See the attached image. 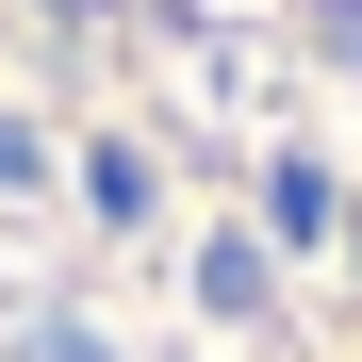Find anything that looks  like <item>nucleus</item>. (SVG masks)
<instances>
[{"instance_id":"1","label":"nucleus","mask_w":362,"mask_h":362,"mask_svg":"<svg viewBox=\"0 0 362 362\" xmlns=\"http://www.w3.org/2000/svg\"><path fill=\"white\" fill-rule=\"evenodd\" d=\"M0 362H362V264L313 280V247L198 230V247L165 264L148 329L99 296V264H66V280L0 296Z\"/></svg>"}]
</instances>
